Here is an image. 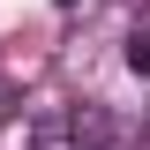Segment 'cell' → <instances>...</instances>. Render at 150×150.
Returning a JSON list of instances; mask_svg holds the SVG:
<instances>
[{"label":"cell","mask_w":150,"mask_h":150,"mask_svg":"<svg viewBox=\"0 0 150 150\" xmlns=\"http://www.w3.org/2000/svg\"><path fill=\"white\" fill-rule=\"evenodd\" d=\"M30 150H83V143H75V120H68V112H45V120L30 128Z\"/></svg>","instance_id":"1"},{"label":"cell","mask_w":150,"mask_h":150,"mask_svg":"<svg viewBox=\"0 0 150 150\" xmlns=\"http://www.w3.org/2000/svg\"><path fill=\"white\" fill-rule=\"evenodd\" d=\"M128 68L150 83V30H135V38H128Z\"/></svg>","instance_id":"2"},{"label":"cell","mask_w":150,"mask_h":150,"mask_svg":"<svg viewBox=\"0 0 150 150\" xmlns=\"http://www.w3.org/2000/svg\"><path fill=\"white\" fill-rule=\"evenodd\" d=\"M8 112H15V98H8V83H0V128H8Z\"/></svg>","instance_id":"3"}]
</instances>
